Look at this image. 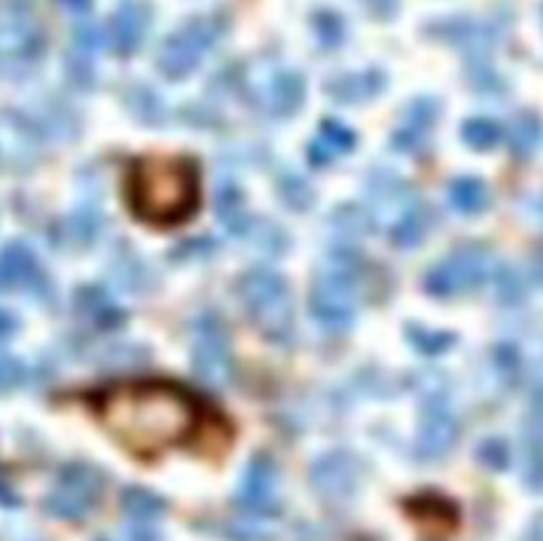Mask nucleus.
<instances>
[{"instance_id":"obj_30","label":"nucleus","mask_w":543,"mask_h":541,"mask_svg":"<svg viewBox=\"0 0 543 541\" xmlns=\"http://www.w3.org/2000/svg\"><path fill=\"white\" fill-rule=\"evenodd\" d=\"M530 539L543 541V515H538V518L533 520V528H530Z\"/></svg>"},{"instance_id":"obj_31","label":"nucleus","mask_w":543,"mask_h":541,"mask_svg":"<svg viewBox=\"0 0 543 541\" xmlns=\"http://www.w3.org/2000/svg\"><path fill=\"white\" fill-rule=\"evenodd\" d=\"M533 271H536L538 282L543 284V250L538 252V255H536V260H533Z\"/></svg>"},{"instance_id":"obj_18","label":"nucleus","mask_w":543,"mask_h":541,"mask_svg":"<svg viewBox=\"0 0 543 541\" xmlns=\"http://www.w3.org/2000/svg\"><path fill=\"white\" fill-rule=\"evenodd\" d=\"M543 136L541 120L536 115H517L512 122H509V128H506V141H509V149H512L517 157H528L538 149Z\"/></svg>"},{"instance_id":"obj_26","label":"nucleus","mask_w":543,"mask_h":541,"mask_svg":"<svg viewBox=\"0 0 543 541\" xmlns=\"http://www.w3.org/2000/svg\"><path fill=\"white\" fill-rule=\"evenodd\" d=\"M477 457L483 459V465L493 467V470H504L509 465V449L501 438H491L477 449Z\"/></svg>"},{"instance_id":"obj_3","label":"nucleus","mask_w":543,"mask_h":541,"mask_svg":"<svg viewBox=\"0 0 543 541\" xmlns=\"http://www.w3.org/2000/svg\"><path fill=\"white\" fill-rule=\"evenodd\" d=\"M366 268L361 258L350 252L334 255L332 266L321 268L310 290V313L313 319L334 335H342L353 327L358 295H361Z\"/></svg>"},{"instance_id":"obj_29","label":"nucleus","mask_w":543,"mask_h":541,"mask_svg":"<svg viewBox=\"0 0 543 541\" xmlns=\"http://www.w3.org/2000/svg\"><path fill=\"white\" fill-rule=\"evenodd\" d=\"M533 417L538 420V425H543V377L536 382V390H533Z\"/></svg>"},{"instance_id":"obj_2","label":"nucleus","mask_w":543,"mask_h":541,"mask_svg":"<svg viewBox=\"0 0 543 541\" xmlns=\"http://www.w3.org/2000/svg\"><path fill=\"white\" fill-rule=\"evenodd\" d=\"M128 202L151 226L189 221L199 205L197 165L186 157H146L130 165Z\"/></svg>"},{"instance_id":"obj_28","label":"nucleus","mask_w":543,"mask_h":541,"mask_svg":"<svg viewBox=\"0 0 543 541\" xmlns=\"http://www.w3.org/2000/svg\"><path fill=\"white\" fill-rule=\"evenodd\" d=\"M371 14L377 16H393L395 8H398V0H363Z\"/></svg>"},{"instance_id":"obj_10","label":"nucleus","mask_w":543,"mask_h":541,"mask_svg":"<svg viewBox=\"0 0 543 541\" xmlns=\"http://www.w3.org/2000/svg\"><path fill=\"white\" fill-rule=\"evenodd\" d=\"M459 438V422L453 417L445 401H427L422 409L419 435H416V454L422 459H443L451 454Z\"/></svg>"},{"instance_id":"obj_1","label":"nucleus","mask_w":543,"mask_h":541,"mask_svg":"<svg viewBox=\"0 0 543 541\" xmlns=\"http://www.w3.org/2000/svg\"><path fill=\"white\" fill-rule=\"evenodd\" d=\"M96 412L114 441L144 459L181 446L197 433L199 406L173 382H128L96 398Z\"/></svg>"},{"instance_id":"obj_15","label":"nucleus","mask_w":543,"mask_h":541,"mask_svg":"<svg viewBox=\"0 0 543 541\" xmlns=\"http://www.w3.org/2000/svg\"><path fill=\"white\" fill-rule=\"evenodd\" d=\"M355 146V133L340 120H324V125L318 128L316 138L310 141L308 157L316 165L326 168L329 162L340 160L342 154H347Z\"/></svg>"},{"instance_id":"obj_22","label":"nucleus","mask_w":543,"mask_h":541,"mask_svg":"<svg viewBox=\"0 0 543 541\" xmlns=\"http://www.w3.org/2000/svg\"><path fill=\"white\" fill-rule=\"evenodd\" d=\"M461 138H464V144H467L469 149L488 152V149H493V146L498 144L501 128H498L493 120H488V117H472V120L461 125Z\"/></svg>"},{"instance_id":"obj_24","label":"nucleus","mask_w":543,"mask_h":541,"mask_svg":"<svg viewBox=\"0 0 543 541\" xmlns=\"http://www.w3.org/2000/svg\"><path fill=\"white\" fill-rule=\"evenodd\" d=\"M522 478L533 491H543V438L530 435L522 446Z\"/></svg>"},{"instance_id":"obj_27","label":"nucleus","mask_w":543,"mask_h":541,"mask_svg":"<svg viewBox=\"0 0 543 541\" xmlns=\"http://www.w3.org/2000/svg\"><path fill=\"white\" fill-rule=\"evenodd\" d=\"M498 295L504 303H514L522 298V279L514 268H501L498 271Z\"/></svg>"},{"instance_id":"obj_19","label":"nucleus","mask_w":543,"mask_h":541,"mask_svg":"<svg viewBox=\"0 0 543 541\" xmlns=\"http://www.w3.org/2000/svg\"><path fill=\"white\" fill-rule=\"evenodd\" d=\"M218 218L234 234H242L249 226V213L236 183H223L218 189Z\"/></svg>"},{"instance_id":"obj_20","label":"nucleus","mask_w":543,"mask_h":541,"mask_svg":"<svg viewBox=\"0 0 543 541\" xmlns=\"http://www.w3.org/2000/svg\"><path fill=\"white\" fill-rule=\"evenodd\" d=\"M427 231H430V210L419 202L406 218H400L393 229H390V239H393V244H398V247H416V244L427 237Z\"/></svg>"},{"instance_id":"obj_25","label":"nucleus","mask_w":543,"mask_h":541,"mask_svg":"<svg viewBox=\"0 0 543 541\" xmlns=\"http://www.w3.org/2000/svg\"><path fill=\"white\" fill-rule=\"evenodd\" d=\"M408 332V340H411V345H414L416 351L427 353V356H438V353H443L445 348H451L453 343V335H448V332H435V329H427V327H411L406 329Z\"/></svg>"},{"instance_id":"obj_6","label":"nucleus","mask_w":543,"mask_h":541,"mask_svg":"<svg viewBox=\"0 0 543 541\" xmlns=\"http://www.w3.org/2000/svg\"><path fill=\"white\" fill-rule=\"evenodd\" d=\"M491 266L493 258L485 247H480V244L461 247L427 271L424 287L435 298H459V295H467V292L477 290L480 284H485V279L491 274Z\"/></svg>"},{"instance_id":"obj_16","label":"nucleus","mask_w":543,"mask_h":541,"mask_svg":"<svg viewBox=\"0 0 543 541\" xmlns=\"http://www.w3.org/2000/svg\"><path fill=\"white\" fill-rule=\"evenodd\" d=\"M326 91L342 104H361V101H371L382 91V75L379 72H350V75L334 77L332 83L326 85Z\"/></svg>"},{"instance_id":"obj_5","label":"nucleus","mask_w":543,"mask_h":541,"mask_svg":"<svg viewBox=\"0 0 543 541\" xmlns=\"http://www.w3.org/2000/svg\"><path fill=\"white\" fill-rule=\"evenodd\" d=\"M220 35H223V22L218 16H199L194 22L183 24L159 48V72L170 80H183L202 64L204 54L218 43Z\"/></svg>"},{"instance_id":"obj_8","label":"nucleus","mask_w":543,"mask_h":541,"mask_svg":"<svg viewBox=\"0 0 543 541\" xmlns=\"http://www.w3.org/2000/svg\"><path fill=\"white\" fill-rule=\"evenodd\" d=\"M101 491H104V478H101L99 470L88 465L69 467L59 488H56V494L48 502V510L67 520L85 518L99 502Z\"/></svg>"},{"instance_id":"obj_17","label":"nucleus","mask_w":543,"mask_h":541,"mask_svg":"<svg viewBox=\"0 0 543 541\" xmlns=\"http://www.w3.org/2000/svg\"><path fill=\"white\" fill-rule=\"evenodd\" d=\"M491 202L488 186L480 178H456L451 183V205L464 215H477L483 213L485 207Z\"/></svg>"},{"instance_id":"obj_14","label":"nucleus","mask_w":543,"mask_h":541,"mask_svg":"<svg viewBox=\"0 0 543 541\" xmlns=\"http://www.w3.org/2000/svg\"><path fill=\"white\" fill-rule=\"evenodd\" d=\"M149 30V11L138 3H128L114 14L109 24V43L117 54H133Z\"/></svg>"},{"instance_id":"obj_12","label":"nucleus","mask_w":543,"mask_h":541,"mask_svg":"<svg viewBox=\"0 0 543 541\" xmlns=\"http://www.w3.org/2000/svg\"><path fill=\"white\" fill-rule=\"evenodd\" d=\"M435 120H438V104L432 99H416L414 104L403 112L400 125L395 128V149H400V152H416V149H422Z\"/></svg>"},{"instance_id":"obj_21","label":"nucleus","mask_w":543,"mask_h":541,"mask_svg":"<svg viewBox=\"0 0 543 541\" xmlns=\"http://www.w3.org/2000/svg\"><path fill=\"white\" fill-rule=\"evenodd\" d=\"M122 510L128 512L130 520H136L141 526H149L151 520H157L165 510V502L154 496L146 488H128L122 494Z\"/></svg>"},{"instance_id":"obj_4","label":"nucleus","mask_w":543,"mask_h":541,"mask_svg":"<svg viewBox=\"0 0 543 541\" xmlns=\"http://www.w3.org/2000/svg\"><path fill=\"white\" fill-rule=\"evenodd\" d=\"M236 295L249 321L263 332L268 340L284 343L295 327V303L289 295L284 276L268 268H255L239 276Z\"/></svg>"},{"instance_id":"obj_13","label":"nucleus","mask_w":543,"mask_h":541,"mask_svg":"<svg viewBox=\"0 0 543 541\" xmlns=\"http://www.w3.org/2000/svg\"><path fill=\"white\" fill-rule=\"evenodd\" d=\"M302 101H305V80L300 72L284 69L279 75H273L268 88L263 91L260 104L271 117H292L300 112Z\"/></svg>"},{"instance_id":"obj_9","label":"nucleus","mask_w":543,"mask_h":541,"mask_svg":"<svg viewBox=\"0 0 543 541\" xmlns=\"http://www.w3.org/2000/svg\"><path fill=\"white\" fill-rule=\"evenodd\" d=\"M361 481V465L347 451H329L310 467V483L326 502H345Z\"/></svg>"},{"instance_id":"obj_7","label":"nucleus","mask_w":543,"mask_h":541,"mask_svg":"<svg viewBox=\"0 0 543 541\" xmlns=\"http://www.w3.org/2000/svg\"><path fill=\"white\" fill-rule=\"evenodd\" d=\"M191 359H194V372L199 380L207 385L223 388L231 380L234 361H231V348H228V332L218 316H202L194 324V345H191Z\"/></svg>"},{"instance_id":"obj_23","label":"nucleus","mask_w":543,"mask_h":541,"mask_svg":"<svg viewBox=\"0 0 543 541\" xmlns=\"http://www.w3.org/2000/svg\"><path fill=\"white\" fill-rule=\"evenodd\" d=\"M80 300H85V311H91V316L96 319V324L101 327H120L125 321V313L112 298H106L104 292L99 290H85V295Z\"/></svg>"},{"instance_id":"obj_11","label":"nucleus","mask_w":543,"mask_h":541,"mask_svg":"<svg viewBox=\"0 0 543 541\" xmlns=\"http://www.w3.org/2000/svg\"><path fill=\"white\" fill-rule=\"evenodd\" d=\"M276 481H279V470L273 465V459L257 454L255 459H249L247 470H244L239 502L249 512L268 515V512L276 510Z\"/></svg>"}]
</instances>
